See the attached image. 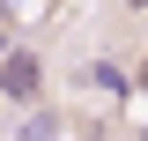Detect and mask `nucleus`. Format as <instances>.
I'll use <instances>...</instances> for the list:
<instances>
[{"label": "nucleus", "instance_id": "obj_1", "mask_svg": "<svg viewBox=\"0 0 148 141\" xmlns=\"http://www.w3.org/2000/svg\"><path fill=\"white\" fill-rule=\"evenodd\" d=\"M0 97H8V104H37V97H45V59H37L30 45H8V59H0Z\"/></svg>", "mask_w": 148, "mask_h": 141}, {"label": "nucleus", "instance_id": "obj_2", "mask_svg": "<svg viewBox=\"0 0 148 141\" xmlns=\"http://www.w3.org/2000/svg\"><path fill=\"white\" fill-rule=\"evenodd\" d=\"M82 82H89V89H104V97H126V67H111V59H89V67H82Z\"/></svg>", "mask_w": 148, "mask_h": 141}, {"label": "nucleus", "instance_id": "obj_3", "mask_svg": "<svg viewBox=\"0 0 148 141\" xmlns=\"http://www.w3.org/2000/svg\"><path fill=\"white\" fill-rule=\"evenodd\" d=\"M52 134H59L52 111H30V119H22V141H52Z\"/></svg>", "mask_w": 148, "mask_h": 141}, {"label": "nucleus", "instance_id": "obj_4", "mask_svg": "<svg viewBox=\"0 0 148 141\" xmlns=\"http://www.w3.org/2000/svg\"><path fill=\"white\" fill-rule=\"evenodd\" d=\"M0 59H8V22H0Z\"/></svg>", "mask_w": 148, "mask_h": 141}, {"label": "nucleus", "instance_id": "obj_5", "mask_svg": "<svg viewBox=\"0 0 148 141\" xmlns=\"http://www.w3.org/2000/svg\"><path fill=\"white\" fill-rule=\"evenodd\" d=\"M133 89H148V67H141V74H133Z\"/></svg>", "mask_w": 148, "mask_h": 141}, {"label": "nucleus", "instance_id": "obj_6", "mask_svg": "<svg viewBox=\"0 0 148 141\" xmlns=\"http://www.w3.org/2000/svg\"><path fill=\"white\" fill-rule=\"evenodd\" d=\"M133 8H148V0H133Z\"/></svg>", "mask_w": 148, "mask_h": 141}]
</instances>
